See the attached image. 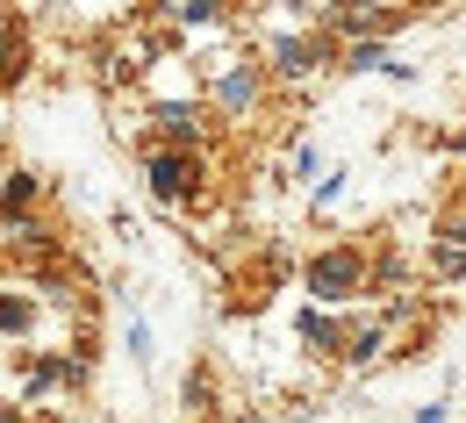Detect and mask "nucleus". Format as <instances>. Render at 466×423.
<instances>
[{
  "label": "nucleus",
  "instance_id": "1",
  "mask_svg": "<svg viewBox=\"0 0 466 423\" xmlns=\"http://www.w3.org/2000/svg\"><path fill=\"white\" fill-rule=\"evenodd\" d=\"M359 273H366V266H359V251H323V258L309 266V287H316L323 302H345L351 287H359Z\"/></svg>",
  "mask_w": 466,
  "mask_h": 423
},
{
  "label": "nucleus",
  "instance_id": "2",
  "mask_svg": "<svg viewBox=\"0 0 466 423\" xmlns=\"http://www.w3.org/2000/svg\"><path fill=\"white\" fill-rule=\"evenodd\" d=\"M151 186H158V201H179V194L194 186V166L166 151V158H151Z\"/></svg>",
  "mask_w": 466,
  "mask_h": 423
},
{
  "label": "nucleus",
  "instance_id": "3",
  "mask_svg": "<svg viewBox=\"0 0 466 423\" xmlns=\"http://www.w3.org/2000/svg\"><path fill=\"white\" fill-rule=\"evenodd\" d=\"M223 108H251V72H230V79H223Z\"/></svg>",
  "mask_w": 466,
  "mask_h": 423
},
{
  "label": "nucleus",
  "instance_id": "4",
  "mask_svg": "<svg viewBox=\"0 0 466 423\" xmlns=\"http://www.w3.org/2000/svg\"><path fill=\"white\" fill-rule=\"evenodd\" d=\"M301 337H309V345H316V352H330V345H338V330H330V323H323V316H309V323H301Z\"/></svg>",
  "mask_w": 466,
  "mask_h": 423
},
{
  "label": "nucleus",
  "instance_id": "5",
  "mask_svg": "<svg viewBox=\"0 0 466 423\" xmlns=\"http://www.w3.org/2000/svg\"><path fill=\"white\" fill-rule=\"evenodd\" d=\"M280 65H288V72H309V65H316V44H280Z\"/></svg>",
  "mask_w": 466,
  "mask_h": 423
},
{
  "label": "nucleus",
  "instance_id": "6",
  "mask_svg": "<svg viewBox=\"0 0 466 423\" xmlns=\"http://www.w3.org/2000/svg\"><path fill=\"white\" fill-rule=\"evenodd\" d=\"M351 65H359V72H373V65H388V72H395V58H388L380 44H359V51H351Z\"/></svg>",
  "mask_w": 466,
  "mask_h": 423
},
{
  "label": "nucleus",
  "instance_id": "7",
  "mask_svg": "<svg viewBox=\"0 0 466 423\" xmlns=\"http://www.w3.org/2000/svg\"><path fill=\"white\" fill-rule=\"evenodd\" d=\"M158 122H166L173 136H194V108H158Z\"/></svg>",
  "mask_w": 466,
  "mask_h": 423
}]
</instances>
